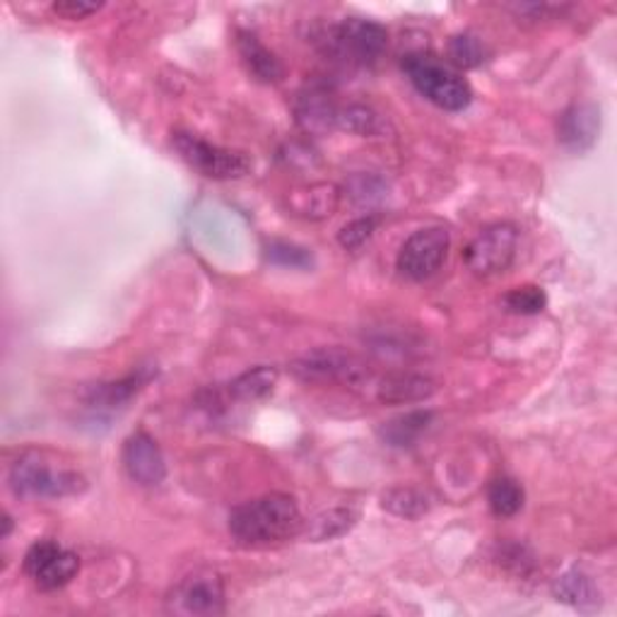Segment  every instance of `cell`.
I'll return each instance as SVG.
<instances>
[{"mask_svg": "<svg viewBox=\"0 0 617 617\" xmlns=\"http://www.w3.org/2000/svg\"><path fill=\"white\" fill-rule=\"evenodd\" d=\"M501 304H505V308L511 314L533 316V314L543 312V308L548 306V294L543 288H538V285H519L505 294Z\"/></svg>", "mask_w": 617, "mask_h": 617, "instance_id": "obj_24", "label": "cell"}, {"mask_svg": "<svg viewBox=\"0 0 617 617\" xmlns=\"http://www.w3.org/2000/svg\"><path fill=\"white\" fill-rule=\"evenodd\" d=\"M292 371L306 383H345L355 389V386L371 381V371L340 347H321V350L308 353L292 362Z\"/></svg>", "mask_w": 617, "mask_h": 617, "instance_id": "obj_6", "label": "cell"}, {"mask_svg": "<svg viewBox=\"0 0 617 617\" xmlns=\"http://www.w3.org/2000/svg\"><path fill=\"white\" fill-rule=\"evenodd\" d=\"M166 610L182 617H210L225 613V584L223 576L210 570H201L184 576L170 596Z\"/></svg>", "mask_w": 617, "mask_h": 617, "instance_id": "obj_7", "label": "cell"}, {"mask_svg": "<svg viewBox=\"0 0 617 617\" xmlns=\"http://www.w3.org/2000/svg\"><path fill=\"white\" fill-rule=\"evenodd\" d=\"M3 523H6V531H3V538H8V535H10V531H12V519L8 517V513H6V517H3Z\"/></svg>", "mask_w": 617, "mask_h": 617, "instance_id": "obj_30", "label": "cell"}, {"mask_svg": "<svg viewBox=\"0 0 617 617\" xmlns=\"http://www.w3.org/2000/svg\"><path fill=\"white\" fill-rule=\"evenodd\" d=\"M381 505H383V509H389L396 513V517H403V519H418L430 507L427 497L413 490V487H401V490L386 492Z\"/></svg>", "mask_w": 617, "mask_h": 617, "instance_id": "obj_25", "label": "cell"}, {"mask_svg": "<svg viewBox=\"0 0 617 617\" xmlns=\"http://www.w3.org/2000/svg\"><path fill=\"white\" fill-rule=\"evenodd\" d=\"M87 480L77 470L61 468L44 454H22L10 468V490L22 499H58L83 492Z\"/></svg>", "mask_w": 617, "mask_h": 617, "instance_id": "obj_2", "label": "cell"}, {"mask_svg": "<svg viewBox=\"0 0 617 617\" xmlns=\"http://www.w3.org/2000/svg\"><path fill=\"white\" fill-rule=\"evenodd\" d=\"M386 42H389V34H386L381 24L362 18L331 24L321 36V44H324V51L331 58L359 68L377 63L383 54Z\"/></svg>", "mask_w": 617, "mask_h": 617, "instance_id": "obj_4", "label": "cell"}, {"mask_svg": "<svg viewBox=\"0 0 617 617\" xmlns=\"http://www.w3.org/2000/svg\"><path fill=\"white\" fill-rule=\"evenodd\" d=\"M101 10V3H85V0H58L54 3V12L66 20H85Z\"/></svg>", "mask_w": 617, "mask_h": 617, "instance_id": "obj_29", "label": "cell"}, {"mask_svg": "<svg viewBox=\"0 0 617 617\" xmlns=\"http://www.w3.org/2000/svg\"><path fill=\"white\" fill-rule=\"evenodd\" d=\"M432 418L434 415L430 413V410H415V413H408L391 422H383L379 436L389 446H413L420 436L427 432Z\"/></svg>", "mask_w": 617, "mask_h": 617, "instance_id": "obj_20", "label": "cell"}, {"mask_svg": "<svg viewBox=\"0 0 617 617\" xmlns=\"http://www.w3.org/2000/svg\"><path fill=\"white\" fill-rule=\"evenodd\" d=\"M123 466L131 480L143 487H158L166 478L162 448L145 432H136L123 444Z\"/></svg>", "mask_w": 617, "mask_h": 617, "instance_id": "obj_11", "label": "cell"}, {"mask_svg": "<svg viewBox=\"0 0 617 617\" xmlns=\"http://www.w3.org/2000/svg\"><path fill=\"white\" fill-rule=\"evenodd\" d=\"M77 570H80V558L61 548L54 540H39L24 555V572L44 591L66 586Z\"/></svg>", "mask_w": 617, "mask_h": 617, "instance_id": "obj_10", "label": "cell"}, {"mask_svg": "<svg viewBox=\"0 0 617 617\" xmlns=\"http://www.w3.org/2000/svg\"><path fill=\"white\" fill-rule=\"evenodd\" d=\"M403 71L418 93L444 111H463L473 101L470 85L432 54H408Z\"/></svg>", "mask_w": 617, "mask_h": 617, "instance_id": "obj_3", "label": "cell"}, {"mask_svg": "<svg viewBox=\"0 0 617 617\" xmlns=\"http://www.w3.org/2000/svg\"><path fill=\"white\" fill-rule=\"evenodd\" d=\"M552 594L558 600L567 603L578 610H594L600 606V591L594 584V578L584 574L582 570H570L555 578L552 584Z\"/></svg>", "mask_w": 617, "mask_h": 617, "instance_id": "obj_17", "label": "cell"}, {"mask_svg": "<svg viewBox=\"0 0 617 617\" xmlns=\"http://www.w3.org/2000/svg\"><path fill=\"white\" fill-rule=\"evenodd\" d=\"M340 191L333 184H312L294 188L288 196V208L292 215L306 217V220H324L338 210Z\"/></svg>", "mask_w": 617, "mask_h": 617, "instance_id": "obj_14", "label": "cell"}, {"mask_svg": "<svg viewBox=\"0 0 617 617\" xmlns=\"http://www.w3.org/2000/svg\"><path fill=\"white\" fill-rule=\"evenodd\" d=\"M338 128H345L350 133H359V136H375L381 131V121L379 116L367 109V107H347V109H338V119H336Z\"/></svg>", "mask_w": 617, "mask_h": 617, "instance_id": "obj_26", "label": "cell"}, {"mask_svg": "<svg viewBox=\"0 0 617 617\" xmlns=\"http://www.w3.org/2000/svg\"><path fill=\"white\" fill-rule=\"evenodd\" d=\"M297 116L308 131H326L336 126L338 107L324 93H306L297 101Z\"/></svg>", "mask_w": 617, "mask_h": 617, "instance_id": "obj_21", "label": "cell"}, {"mask_svg": "<svg viewBox=\"0 0 617 617\" xmlns=\"http://www.w3.org/2000/svg\"><path fill=\"white\" fill-rule=\"evenodd\" d=\"M278 383V369L275 367H253L249 371H243L241 377H237L235 381L229 383V396L235 401H243V403H253L261 401V398L270 396Z\"/></svg>", "mask_w": 617, "mask_h": 617, "instance_id": "obj_19", "label": "cell"}, {"mask_svg": "<svg viewBox=\"0 0 617 617\" xmlns=\"http://www.w3.org/2000/svg\"><path fill=\"white\" fill-rule=\"evenodd\" d=\"M357 523V511L350 507H333L316 513V517L306 526V538L312 543H326V540L340 538L347 531H353Z\"/></svg>", "mask_w": 617, "mask_h": 617, "instance_id": "obj_18", "label": "cell"}, {"mask_svg": "<svg viewBox=\"0 0 617 617\" xmlns=\"http://www.w3.org/2000/svg\"><path fill=\"white\" fill-rule=\"evenodd\" d=\"M452 237L444 227H424L410 235L398 251V270L410 280H427L446 261Z\"/></svg>", "mask_w": 617, "mask_h": 617, "instance_id": "obj_9", "label": "cell"}, {"mask_svg": "<svg viewBox=\"0 0 617 617\" xmlns=\"http://www.w3.org/2000/svg\"><path fill=\"white\" fill-rule=\"evenodd\" d=\"M237 48L239 56L243 61V66L256 77V80L263 85H275L282 80L285 75V68H282L280 58L270 51L259 36L247 30L237 32Z\"/></svg>", "mask_w": 617, "mask_h": 617, "instance_id": "obj_13", "label": "cell"}, {"mask_svg": "<svg viewBox=\"0 0 617 617\" xmlns=\"http://www.w3.org/2000/svg\"><path fill=\"white\" fill-rule=\"evenodd\" d=\"M448 58H452L456 68H478L487 61V46L480 36L463 32L452 36V42H448Z\"/></svg>", "mask_w": 617, "mask_h": 617, "instance_id": "obj_23", "label": "cell"}, {"mask_svg": "<svg viewBox=\"0 0 617 617\" xmlns=\"http://www.w3.org/2000/svg\"><path fill=\"white\" fill-rule=\"evenodd\" d=\"M519 231L513 225L499 223L492 227H485L478 237H475L466 251H463V261H466L473 275L490 278L507 270L517 256Z\"/></svg>", "mask_w": 617, "mask_h": 617, "instance_id": "obj_8", "label": "cell"}, {"mask_svg": "<svg viewBox=\"0 0 617 617\" xmlns=\"http://www.w3.org/2000/svg\"><path fill=\"white\" fill-rule=\"evenodd\" d=\"M172 145L191 170L215 182H229V178H241L251 172V160L243 152L213 145L193 133H174Z\"/></svg>", "mask_w": 617, "mask_h": 617, "instance_id": "obj_5", "label": "cell"}, {"mask_svg": "<svg viewBox=\"0 0 617 617\" xmlns=\"http://www.w3.org/2000/svg\"><path fill=\"white\" fill-rule=\"evenodd\" d=\"M379 227V217L377 215H367V217H357V220L347 223L340 235L338 241L345 251H359L365 247V243L375 237V231Z\"/></svg>", "mask_w": 617, "mask_h": 617, "instance_id": "obj_27", "label": "cell"}, {"mask_svg": "<svg viewBox=\"0 0 617 617\" xmlns=\"http://www.w3.org/2000/svg\"><path fill=\"white\" fill-rule=\"evenodd\" d=\"M154 377V371L150 367H143L133 371V375H128L119 381H109V383H97L93 389L87 391L85 401L87 405H93L97 410H111V408H121L126 405L131 398L143 391L148 381Z\"/></svg>", "mask_w": 617, "mask_h": 617, "instance_id": "obj_15", "label": "cell"}, {"mask_svg": "<svg viewBox=\"0 0 617 617\" xmlns=\"http://www.w3.org/2000/svg\"><path fill=\"white\" fill-rule=\"evenodd\" d=\"M523 499H526L523 487L517 480H511V478H497L490 485V492H487V501H490V509L501 519L519 513L521 507H523Z\"/></svg>", "mask_w": 617, "mask_h": 617, "instance_id": "obj_22", "label": "cell"}, {"mask_svg": "<svg viewBox=\"0 0 617 617\" xmlns=\"http://www.w3.org/2000/svg\"><path fill=\"white\" fill-rule=\"evenodd\" d=\"M434 391V379L413 375V371H396V375H386L377 383V398L386 405H410L427 401Z\"/></svg>", "mask_w": 617, "mask_h": 617, "instance_id": "obj_12", "label": "cell"}, {"mask_svg": "<svg viewBox=\"0 0 617 617\" xmlns=\"http://www.w3.org/2000/svg\"><path fill=\"white\" fill-rule=\"evenodd\" d=\"M268 259L280 266H290V268H306L312 266V253L306 249L294 247V243L288 241H273L268 247Z\"/></svg>", "mask_w": 617, "mask_h": 617, "instance_id": "obj_28", "label": "cell"}, {"mask_svg": "<svg viewBox=\"0 0 617 617\" xmlns=\"http://www.w3.org/2000/svg\"><path fill=\"white\" fill-rule=\"evenodd\" d=\"M598 128H600V119L596 107L576 105L562 113L560 140L572 150H586L594 145Z\"/></svg>", "mask_w": 617, "mask_h": 617, "instance_id": "obj_16", "label": "cell"}, {"mask_svg": "<svg viewBox=\"0 0 617 617\" xmlns=\"http://www.w3.org/2000/svg\"><path fill=\"white\" fill-rule=\"evenodd\" d=\"M302 529L304 519L297 501L282 492L251 499L229 513V533L237 543L249 548L285 543L300 535Z\"/></svg>", "mask_w": 617, "mask_h": 617, "instance_id": "obj_1", "label": "cell"}]
</instances>
